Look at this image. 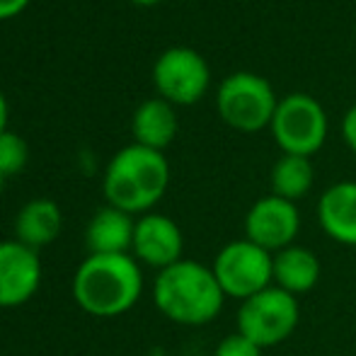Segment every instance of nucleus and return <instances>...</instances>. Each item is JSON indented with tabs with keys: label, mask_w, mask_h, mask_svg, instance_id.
Listing matches in <instances>:
<instances>
[{
	"label": "nucleus",
	"mask_w": 356,
	"mask_h": 356,
	"mask_svg": "<svg viewBox=\"0 0 356 356\" xmlns=\"http://www.w3.org/2000/svg\"><path fill=\"white\" fill-rule=\"evenodd\" d=\"M320 282V259L310 248L291 245L274 254V286L291 296H303Z\"/></svg>",
	"instance_id": "obj_16"
},
{
	"label": "nucleus",
	"mask_w": 356,
	"mask_h": 356,
	"mask_svg": "<svg viewBox=\"0 0 356 356\" xmlns=\"http://www.w3.org/2000/svg\"><path fill=\"white\" fill-rule=\"evenodd\" d=\"M170 187V163L160 150L131 143L107 163L102 194L107 207L131 216L150 213Z\"/></svg>",
	"instance_id": "obj_3"
},
{
	"label": "nucleus",
	"mask_w": 356,
	"mask_h": 356,
	"mask_svg": "<svg viewBox=\"0 0 356 356\" xmlns=\"http://www.w3.org/2000/svg\"><path fill=\"white\" fill-rule=\"evenodd\" d=\"M277 95L262 75L238 71L220 83L216 95L218 114L230 129L254 134L269 127L277 112Z\"/></svg>",
	"instance_id": "obj_4"
},
{
	"label": "nucleus",
	"mask_w": 356,
	"mask_h": 356,
	"mask_svg": "<svg viewBox=\"0 0 356 356\" xmlns=\"http://www.w3.org/2000/svg\"><path fill=\"white\" fill-rule=\"evenodd\" d=\"M269 182H272V194L296 204L313 189V163H310V158H303V155H282L274 163Z\"/></svg>",
	"instance_id": "obj_17"
},
{
	"label": "nucleus",
	"mask_w": 356,
	"mask_h": 356,
	"mask_svg": "<svg viewBox=\"0 0 356 356\" xmlns=\"http://www.w3.org/2000/svg\"><path fill=\"white\" fill-rule=\"evenodd\" d=\"M153 83L170 104H194L207 95L211 83L207 58L189 47H172L158 56Z\"/></svg>",
	"instance_id": "obj_8"
},
{
	"label": "nucleus",
	"mask_w": 356,
	"mask_h": 356,
	"mask_svg": "<svg viewBox=\"0 0 356 356\" xmlns=\"http://www.w3.org/2000/svg\"><path fill=\"white\" fill-rule=\"evenodd\" d=\"M318 220L330 240L356 248V182L344 179L325 189L318 202Z\"/></svg>",
	"instance_id": "obj_12"
},
{
	"label": "nucleus",
	"mask_w": 356,
	"mask_h": 356,
	"mask_svg": "<svg viewBox=\"0 0 356 356\" xmlns=\"http://www.w3.org/2000/svg\"><path fill=\"white\" fill-rule=\"evenodd\" d=\"M211 269L225 298L240 303L274 286V254L248 238L223 245L213 257Z\"/></svg>",
	"instance_id": "obj_5"
},
{
	"label": "nucleus",
	"mask_w": 356,
	"mask_h": 356,
	"mask_svg": "<svg viewBox=\"0 0 356 356\" xmlns=\"http://www.w3.org/2000/svg\"><path fill=\"white\" fill-rule=\"evenodd\" d=\"M136 216L122 209L104 207L90 218L85 228V245L90 254H131Z\"/></svg>",
	"instance_id": "obj_13"
},
{
	"label": "nucleus",
	"mask_w": 356,
	"mask_h": 356,
	"mask_svg": "<svg viewBox=\"0 0 356 356\" xmlns=\"http://www.w3.org/2000/svg\"><path fill=\"white\" fill-rule=\"evenodd\" d=\"M3 184H5V175L0 172V192H3Z\"/></svg>",
	"instance_id": "obj_24"
},
{
	"label": "nucleus",
	"mask_w": 356,
	"mask_h": 356,
	"mask_svg": "<svg viewBox=\"0 0 356 356\" xmlns=\"http://www.w3.org/2000/svg\"><path fill=\"white\" fill-rule=\"evenodd\" d=\"M15 240L32 250L47 248L61 235L63 213L51 199H29L15 216Z\"/></svg>",
	"instance_id": "obj_14"
},
{
	"label": "nucleus",
	"mask_w": 356,
	"mask_h": 356,
	"mask_svg": "<svg viewBox=\"0 0 356 356\" xmlns=\"http://www.w3.org/2000/svg\"><path fill=\"white\" fill-rule=\"evenodd\" d=\"M131 254L141 267L163 269L184 259V235L179 225L165 213H143L136 218Z\"/></svg>",
	"instance_id": "obj_11"
},
{
	"label": "nucleus",
	"mask_w": 356,
	"mask_h": 356,
	"mask_svg": "<svg viewBox=\"0 0 356 356\" xmlns=\"http://www.w3.org/2000/svg\"><path fill=\"white\" fill-rule=\"evenodd\" d=\"M44 267L37 250L0 240V308H19L39 293Z\"/></svg>",
	"instance_id": "obj_10"
},
{
	"label": "nucleus",
	"mask_w": 356,
	"mask_h": 356,
	"mask_svg": "<svg viewBox=\"0 0 356 356\" xmlns=\"http://www.w3.org/2000/svg\"><path fill=\"white\" fill-rule=\"evenodd\" d=\"M153 303L170 323L202 327L220 315L225 293L211 267L194 259H179L153 279Z\"/></svg>",
	"instance_id": "obj_2"
},
{
	"label": "nucleus",
	"mask_w": 356,
	"mask_h": 356,
	"mask_svg": "<svg viewBox=\"0 0 356 356\" xmlns=\"http://www.w3.org/2000/svg\"><path fill=\"white\" fill-rule=\"evenodd\" d=\"M131 3H136V5H158V3H163V0H131Z\"/></svg>",
	"instance_id": "obj_23"
},
{
	"label": "nucleus",
	"mask_w": 356,
	"mask_h": 356,
	"mask_svg": "<svg viewBox=\"0 0 356 356\" xmlns=\"http://www.w3.org/2000/svg\"><path fill=\"white\" fill-rule=\"evenodd\" d=\"M8 131V99L0 90V134Z\"/></svg>",
	"instance_id": "obj_22"
},
{
	"label": "nucleus",
	"mask_w": 356,
	"mask_h": 356,
	"mask_svg": "<svg viewBox=\"0 0 356 356\" xmlns=\"http://www.w3.org/2000/svg\"><path fill=\"white\" fill-rule=\"evenodd\" d=\"M300 233V211L293 202L269 194L250 207L245 216V238L277 254L296 245Z\"/></svg>",
	"instance_id": "obj_9"
},
{
	"label": "nucleus",
	"mask_w": 356,
	"mask_h": 356,
	"mask_svg": "<svg viewBox=\"0 0 356 356\" xmlns=\"http://www.w3.org/2000/svg\"><path fill=\"white\" fill-rule=\"evenodd\" d=\"M73 298L92 318H119L143 296V269L134 254H88L73 274Z\"/></svg>",
	"instance_id": "obj_1"
},
{
	"label": "nucleus",
	"mask_w": 356,
	"mask_h": 356,
	"mask_svg": "<svg viewBox=\"0 0 356 356\" xmlns=\"http://www.w3.org/2000/svg\"><path fill=\"white\" fill-rule=\"evenodd\" d=\"M177 114H175V107L168 99H145V102L138 104V109L134 112L131 119L134 143L163 153L175 141V136H177Z\"/></svg>",
	"instance_id": "obj_15"
},
{
	"label": "nucleus",
	"mask_w": 356,
	"mask_h": 356,
	"mask_svg": "<svg viewBox=\"0 0 356 356\" xmlns=\"http://www.w3.org/2000/svg\"><path fill=\"white\" fill-rule=\"evenodd\" d=\"M29 160V145L22 136H17L15 131H3L0 134V172L5 177L19 175L27 168Z\"/></svg>",
	"instance_id": "obj_18"
},
{
	"label": "nucleus",
	"mask_w": 356,
	"mask_h": 356,
	"mask_svg": "<svg viewBox=\"0 0 356 356\" xmlns=\"http://www.w3.org/2000/svg\"><path fill=\"white\" fill-rule=\"evenodd\" d=\"M269 129L284 155L310 158L323 148L327 138V114L315 97L293 92L277 104Z\"/></svg>",
	"instance_id": "obj_7"
},
{
	"label": "nucleus",
	"mask_w": 356,
	"mask_h": 356,
	"mask_svg": "<svg viewBox=\"0 0 356 356\" xmlns=\"http://www.w3.org/2000/svg\"><path fill=\"white\" fill-rule=\"evenodd\" d=\"M213 356H262V349L254 342H250L248 337H243L240 332H235L220 339Z\"/></svg>",
	"instance_id": "obj_19"
},
{
	"label": "nucleus",
	"mask_w": 356,
	"mask_h": 356,
	"mask_svg": "<svg viewBox=\"0 0 356 356\" xmlns=\"http://www.w3.org/2000/svg\"><path fill=\"white\" fill-rule=\"evenodd\" d=\"M29 3H32V0H0V22H3V19L17 17L22 10H27Z\"/></svg>",
	"instance_id": "obj_21"
},
{
	"label": "nucleus",
	"mask_w": 356,
	"mask_h": 356,
	"mask_svg": "<svg viewBox=\"0 0 356 356\" xmlns=\"http://www.w3.org/2000/svg\"><path fill=\"white\" fill-rule=\"evenodd\" d=\"M342 136H344V143L349 145V150L356 155V104L354 107L347 109L342 119Z\"/></svg>",
	"instance_id": "obj_20"
},
{
	"label": "nucleus",
	"mask_w": 356,
	"mask_h": 356,
	"mask_svg": "<svg viewBox=\"0 0 356 356\" xmlns=\"http://www.w3.org/2000/svg\"><path fill=\"white\" fill-rule=\"evenodd\" d=\"M298 298L286 293L279 286H269L240 303L238 332L259 349H269L286 342L298 327Z\"/></svg>",
	"instance_id": "obj_6"
}]
</instances>
